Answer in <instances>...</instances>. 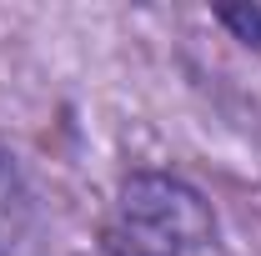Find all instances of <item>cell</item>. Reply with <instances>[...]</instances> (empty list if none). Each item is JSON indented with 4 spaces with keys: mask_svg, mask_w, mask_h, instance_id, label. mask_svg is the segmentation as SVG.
Listing matches in <instances>:
<instances>
[{
    "mask_svg": "<svg viewBox=\"0 0 261 256\" xmlns=\"http://www.w3.org/2000/svg\"><path fill=\"white\" fill-rule=\"evenodd\" d=\"M216 25L231 31V40L261 50V5H216Z\"/></svg>",
    "mask_w": 261,
    "mask_h": 256,
    "instance_id": "cell-3",
    "label": "cell"
},
{
    "mask_svg": "<svg viewBox=\"0 0 261 256\" xmlns=\"http://www.w3.org/2000/svg\"><path fill=\"white\" fill-rule=\"evenodd\" d=\"M40 246V206L15 156L0 146V256H35Z\"/></svg>",
    "mask_w": 261,
    "mask_h": 256,
    "instance_id": "cell-2",
    "label": "cell"
},
{
    "mask_svg": "<svg viewBox=\"0 0 261 256\" xmlns=\"http://www.w3.org/2000/svg\"><path fill=\"white\" fill-rule=\"evenodd\" d=\"M96 256H126V251H116L111 241H96Z\"/></svg>",
    "mask_w": 261,
    "mask_h": 256,
    "instance_id": "cell-4",
    "label": "cell"
},
{
    "mask_svg": "<svg viewBox=\"0 0 261 256\" xmlns=\"http://www.w3.org/2000/svg\"><path fill=\"white\" fill-rule=\"evenodd\" d=\"M100 241L126 256H201L216 246V211L176 171H130Z\"/></svg>",
    "mask_w": 261,
    "mask_h": 256,
    "instance_id": "cell-1",
    "label": "cell"
}]
</instances>
